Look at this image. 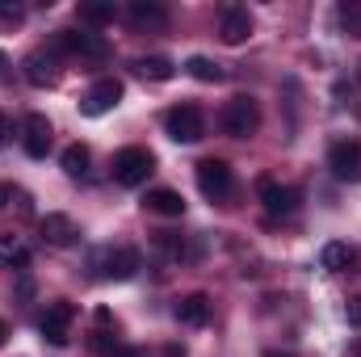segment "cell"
Masks as SVG:
<instances>
[{"instance_id": "5", "label": "cell", "mask_w": 361, "mask_h": 357, "mask_svg": "<svg viewBox=\"0 0 361 357\" xmlns=\"http://www.w3.org/2000/svg\"><path fill=\"white\" fill-rule=\"evenodd\" d=\"M55 51H68L76 59H105L109 42H105V34H92V30H59L55 34Z\"/></svg>"}, {"instance_id": "32", "label": "cell", "mask_w": 361, "mask_h": 357, "mask_svg": "<svg viewBox=\"0 0 361 357\" xmlns=\"http://www.w3.org/2000/svg\"><path fill=\"white\" fill-rule=\"evenodd\" d=\"M265 357H290V353H265Z\"/></svg>"}, {"instance_id": "28", "label": "cell", "mask_w": 361, "mask_h": 357, "mask_svg": "<svg viewBox=\"0 0 361 357\" xmlns=\"http://www.w3.org/2000/svg\"><path fill=\"white\" fill-rule=\"evenodd\" d=\"M4 143H8V118L0 114V147H4Z\"/></svg>"}, {"instance_id": "9", "label": "cell", "mask_w": 361, "mask_h": 357, "mask_svg": "<svg viewBox=\"0 0 361 357\" xmlns=\"http://www.w3.org/2000/svg\"><path fill=\"white\" fill-rule=\"evenodd\" d=\"M257 193H261V202H265L269 214H294V210H298V198H302L294 185H277L273 177L257 181Z\"/></svg>"}, {"instance_id": "20", "label": "cell", "mask_w": 361, "mask_h": 357, "mask_svg": "<svg viewBox=\"0 0 361 357\" xmlns=\"http://www.w3.org/2000/svg\"><path fill=\"white\" fill-rule=\"evenodd\" d=\"M185 72H189L193 80H202V85H219V80L227 76V72H223L214 59H206V55H193V59L185 63Z\"/></svg>"}, {"instance_id": "31", "label": "cell", "mask_w": 361, "mask_h": 357, "mask_svg": "<svg viewBox=\"0 0 361 357\" xmlns=\"http://www.w3.org/2000/svg\"><path fill=\"white\" fill-rule=\"evenodd\" d=\"M0 265H8V253H4V248H0Z\"/></svg>"}, {"instance_id": "1", "label": "cell", "mask_w": 361, "mask_h": 357, "mask_svg": "<svg viewBox=\"0 0 361 357\" xmlns=\"http://www.w3.org/2000/svg\"><path fill=\"white\" fill-rule=\"evenodd\" d=\"M143 265V257H139V248H101L97 257H92V269H97V277H105V282H126V277H135Z\"/></svg>"}, {"instance_id": "2", "label": "cell", "mask_w": 361, "mask_h": 357, "mask_svg": "<svg viewBox=\"0 0 361 357\" xmlns=\"http://www.w3.org/2000/svg\"><path fill=\"white\" fill-rule=\"evenodd\" d=\"M219 126H223L231 139H248V135L261 126L257 101H252V97H231V101L223 105V114H219Z\"/></svg>"}, {"instance_id": "7", "label": "cell", "mask_w": 361, "mask_h": 357, "mask_svg": "<svg viewBox=\"0 0 361 357\" xmlns=\"http://www.w3.org/2000/svg\"><path fill=\"white\" fill-rule=\"evenodd\" d=\"M231 185H235V177H231V169H227V160H202L197 164V189H202V198H210V202H223L227 193H231Z\"/></svg>"}, {"instance_id": "10", "label": "cell", "mask_w": 361, "mask_h": 357, "mask_svg": "<svg viewBox=\"0 0 361 357\" xmlns=\"http://www.w3.org/2000/svg\"><path fill=\"white\" fill-rule=\"evenodd\" d=\"M122 101V80H114V76H105V80H97L89 92H85V101H80V109L89 114V118H101V114H109L114 105Z\"/></svg>"}, {"instance_id": "35", "label": "cell", "mask_w": 361, "mask_h": 357, "mask_svg": "<svg viewBox=\"0 0 361 357\" xmlns=\"http://www.w3.org/2000/svg\"><path fill=\"white\" fill-rule=\"evenodd\" d=\"M357 80H361V68H357Z\"/></svg>"}, {"instance_id": "33", "label": "cell", "mask_w": 361, "mask_h": 357, "mask_svg": "<svg viewBox=\"0 0 361 357\" xmlns=\"http://www.w3.org/2000/svg\"><path fill=\"white\" fill-rule=\"evenodd\" d=\"M0 68H4V51H0Z\"/></svg>"}, {"instance_id": "11", "label": "cell", "mask_w": 361, "mask_h": 357, "mask_svg": "<svg viewBox=\"0 0 361 357\" xmlns=\"http://www.w3.org/2000/svg\"><path fill=\"white\" fill-rule=\"evenodd\" d=\"M219 34H223V42H227V47L248 42V38H252V17H248V8L227 4V8L219 13Z\"/></svg>"}, {"instance_id": "3", "label": "cell", "mask_w": 361, "mask_h": 357, "mask_svg": "<svg viewBox=\"0 0 361 357\" xmlns=\"http://www.w3.org/2000/svg\"><path fill=\"white\" fill-rule=\"evenodd\" d=\"M152 169H156V156H152L147 147H122V152L114 156V181L126 185V189L143 185V181L152 177Z\"/></svg>"}, {"instance_id": "21", "label": "cell", "mask_w": 361, "mask_h": 357, "mask_svg": "<svg viewBox=\"0 0 361 357\" xmlns=\"http://www.w3.org/2000/svg\"><path fill=\"white\" fill-rule=\"evenodd\" d=\"M59 164H63V173H68V177H85V173H89V147H85V143L63 147Z\"/></svg>"}, {"instance_id": "29", "label": "cell", "mask_w": 361, "mask_h": 357, "mask_svg": "<svg viewBox=\"0 0 361 357\" xmlns=\"http://www.w3.org/2000/svg\"><path fill=\"white\" fill-rule=\"evenodd\" d=\"M164 357H185V345H169V349H164Z\"/></svg>"}, {"instance_id": "14", "label": "cell", "mask_w": 361, "mask_h": 357, "mask_svg": "<svg viewBox=\"0 0 361 357\" xmlns=\"http://www.w3.org/2000/svg\"><path fill=\"white\" fill-rule=\"evenodd\" d=\"M25 156L30 160H42L47 152H51V122H47V114H30L25 118Z\"/></svg>"}, {"instance_id": "34", "label": "cell", "mask_w": 361, "mask_h": 357, "mask_svg": "<svg viewBox=\"0 0 361 357\" xmlns=\"http://www.w3.org/2000/svg\"><path fill=\"white\" fill-rule=\"evenodd\" d=\"M357 357H361V341H357Z\"/></svg>"}, {"instance_id": "26", "label": "cell", "mask_w": 361, "mask_h": 357, "mask_svg": "<svg viewBox=\"0 0 361 357\" xmlns=\"http://www.w3.org/2000/svg\"><path fill=\"white\" fill-rule=\"evenodd\" d=\"M345 320H349L353 328H361V298H349V307H345Z\"/></svg>"}, {"instance_id": "8", "label": "cell", "mask_w": 361, "mask_h": 357, "mask_svg": "<svg viewBox=\"0 0 361 357\" xmlns=\"http://www.w3.org/2000/svg\"><path fill=\"white\" fill-rule=\"evenodd\" d=\"M328 169L341 181H361V143L357 139H336L328 147Z\"/></svg>"}, {"instance_id": "16", "label": "cell", "mask_w": 361, "mask_h": 357, "mask_svg": "<svg viewBox=\"0 0 361 357\" xmlns=\"http://www.w3.org/2000/svg\"><path fill=\"white\" fill-rule=\"evenodd\" d=\"M126 21L139 25V30H164L169 25V8L156 4V0H135V4H126Z\"/></svg>"}, {"instance_id": "4", "label": "cell", "mask_w": 361, "mask_h": 357, "mask_svg": "<svg viewBox=\"0 0 361 357\" xmlns=\"http://www.w3.org/2000/svg\"><path fill=\"white\" fill-rule=\"evenodd\" d=\"M164 131H169V139H177V143H197V139L206 135V114H202L193 101L173 105V109L164 114Z\"/></svg>"}, {"instance_id": "24", "label": "cell", "mask_w": 361, "mask_h": 357, "mask_svg": "<svg viewBox=\"0 0 361 357\" xmlns=\"http://www.w3.org/2000/svg\"><path fill=\"white\" fill-rule=\"evenodd\" d=\"M341 21H345V25L361 38V4H345V8H341Z\"/></svg>"}, {"instance_id": "13", "label": "cell", "mask_w": 361, "mask_h": 357, "mask_svg": "<svg viewBox=\"0 0 361 357\" xmlns=\"http://www.w3.org/2000/svg\"><path fill=\"white\" fill-rule=\"evenodd\" d=\"M21 68H25V80H30L34 89H47V85L59 80V68H55V55H51V51H30Z\"/></svg>"}, {"instance_id": "12", "label": "cell", "mask_w": 361, "mask_h": 357, "mask_svg": "<svg viewBox=\"0 0 361 357\" xmlns=\"http://www.w3.org/2000/svg\"><path fill=\"white\" fill-rule=\"evenodd\" d=\"M38 231H42V240H47L51 248H72V244L80 240V227H76L68 214H42V219H38Z\"/></svg>"}, {"instance_id": "19", "label": "cell", "mask_w": 361, "mask_h": 357, "mask_svg": "<svg viewBox=\"0 0 361 357\" xmlns=\"http://www.w3.org/2000/svg\"><path fill=\"white\" fill-rule=\"evenodd\" d=\"M357 261V253L349 248V244H341V240H332V244H324V253H319V265L328 269V273H345V269Z\"/></svg>"}, {"instance_id": "27", "label": "cell", "mask_w": 361, "mask_h": 357, "mask_svg": "<svg viewBox=\"0 0 361 357\" xmlns=\"http://www.w3.org/2000/svg\"><path fill=\"white\" fill-rule=\"evenodd\" d=\"M13 193H17V189H13L8 181H0V214L8 210V202H13Z\"/></svg>"}, {"instance_id": "6", "label": "cell", "mask_w": 361, "mask_h": 357, "mask_svg": "<svg viewBox=\"0 0 361 357\" xmlns=\"http://www.w3.org/2000/svg\"><path fill=\"white\" fill-rule=\"evenodd\" d=\"M72 320H76V307H72V303H51V307L42 311V320H38L42 341L55 345V349H63V345L72 341Z\"/></svg>"}, {"instance_id": "22", "label": "cell", "mask_w": 361, "mask_h": 357, "mask_svg": "<svg viewBox=\"0 0 361 357\" xmlns=\"http://www.w3.org/2000/svg\"><path fill=\"white\" fill-rule=\"evenodd\" d=\"M76 17H80L85 25H109V21L118 17V8H114V4H97V0H80Z\"/></svg>"}, {"instance_id": "18", "label": "cell", "mask_w": 361, "mask_h": 357, "mask_svg": "<svg viewBox=\"0 0 361 357\" xmlns=\"http://www.w3.org/2000/svg\"><path fill=\"white\" fill-rule=\"evenodd\" d=\"M147 210H156L164 219H180L185 214V198H180L177 189H152L147 193Z\"/></svg>"}, {"instance_id": "23", "label": "cell", "mask_w": 361, "mask_h": 357, "mask_svg": "<svg viewBox=\"0 0 361 357\" xmlns=\"http://www.w3.org/2000/svg\"><path fill=\"white\" fill-rule=\"evenodd\" d=\"M156 248H160L164 257H180V236H173V231H160V236H156Z\"/></svg>"}, {"instance_id": "25", "label": "cell", "mask_w": 361, "mask_h": 357, "mask_svg": "<svg viewBox=\"0 0 361 357\" xmlns=\"http://www.w3.org/2000/svg\"><path fill=\"white\" fill-rule=\"evenodd\" d=\"M0 21H4V25H17V21H21V8H17V4H4V0H0Z\"/></svg>"}, {"instance_id": "17", "label": "cell", "mask_w": 361, "mask_h": 357, "mask_svg": "<svg viewBox=\"0 0 361 357\" xmlns=\"http://www.w3.org/2000/svg\"><path fill=\"white\" fill-rule=\"evenodd\" d=\"M130 68H135V76L156 80V85H164V80H173V76H177V63H173V59H164V55H143V59H135Z\"/></svg>"}, {"instance_id": "15", "label": "cell", "mask_w": 361, "mask_h": 357, "mask_svg": "<svg viewBox=\"0 0 361 357\" xmlns=\"http://www.w3.org/2000/svg\"><path fill=\"white\" fill-rule=\"evenodd\" d=\"M173 315H177V324H185V328H202V324L210 320V294L193 290V294H185V298H177Z\"/></svg>"}, {"instance_id": "30", "label": "cell", "mask_w": 361, "mask_h": 357, "mask_svg": "<svg viewBox=\"0 0 361 357\" xmlns=\"http://www.w3.org/2000/svg\"><path fill=\"white\" fill-rule=\"evenodd\" d=\"M4 337H8V328H4V320H0V345H4Z\"/></svg>"}, {"instance_id": "36", "label": "cell", "mask_w": 361, "mask_h": 357, "mask_svg": "<svg viewBox=\"0 0 361 357\" xmlns=\"http://www.w3.org/2000/svg\"><path fill=\"white\" fill-rule=\"evenodd\" d=\"M357 114H361V109H357Z\"/></svg>"}]
</instances>
